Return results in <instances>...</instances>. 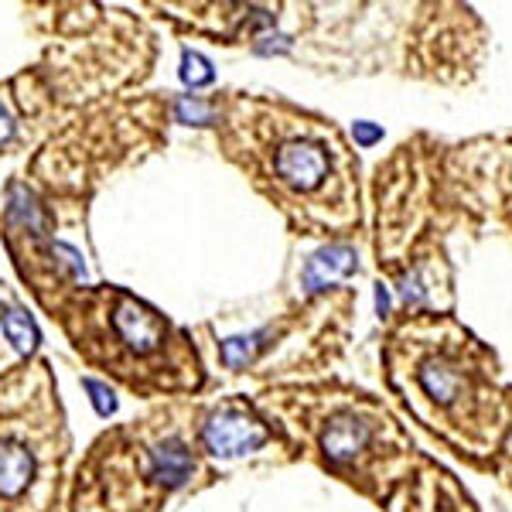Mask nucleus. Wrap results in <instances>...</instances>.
Masks as SVG:
<instances>
[{
	"label": "nucleus",
	"instance_id": "obj_1",
	"mask_svg": "<svg viewBox=\"0 0 512 512\" xmlns=\"http://www.w3.org/2000/svg\"><path fill=\"white\" fill-rule=\"evenodd\" d=\"M76 338V349L86 352L99 366L113 369L130 386H161V390H192L198 386L188 376V362L178 355L185 352V338L171 332V325L158 311L140 304L137 297L123 291H96L86 297V318L82 328H69Z\"/></svg>",
	"mask_w": 512,
	"mask_h": 512
},
{
	"label": "nucleus",
	"instance_id": "obj_2",
	"mask_svg": "<svg viewBox=\"0 0 512 512\" xmlns=\"http://www.w3.org/2000/svg\"><path fill=\"white\" fill-rule=\"evenodd\" d=\"M38 369L21 373L11 396H0V512H48L59 485L65 431L48 373L28 396Z\"/></svg>",
	"mask_w": 512,
	"mask_h": 512
},
{
	"label": "nucleus",
	"instance_id": "obj_3",
	"mask_svg": "<svg viewBox=\"0 0 512 512\" xmlns=\"http://www.w3.org/2000/svg\"><path fill=\"white\" fill-rule=\"evenodd\" d=\"M328 171H332V154L328 144L315 134L301 130V134L277 137L274 151H270V175H274L277 188L291 195H315L325 185Z\"/></svg>",
	"mask_w": 512,
	"mask_h": 512
},
{
	"label": "nucleus",
	"instance_id": "obj_4",
	"mask_svg": "<svg viewBox=\"0 0 512 512\" xmlns=\"http://www.w3.org/2000/svg\"><path fill=\"white\" fill-rule=\"evenodd\" d=\"M267 437V427L236 400L216 407L202 424V444L212 458H243V454L263 448Z\"/></svg>",
	"mask_w": 512,
	"mask_h": 512
},
{
	"label": "nucleus",
	"instance_id": "obj_5",
	"mask_svg": "<svg viewBox=\"0 0 512 512\" xmlns=\"http://www.w3.org/2000/svg\"><path fill=\"white\" fill-rule=\"evenodd\" d=\"M369 441H373V424L362 414H355V410L335 414L321 431V451L335 468L355 465L362 458V451L369 448Z\"/></svg>",
	"mask_w": 512,
	"mask_h": 512
},
{
	"label": "nucleus",
	"instance_id": "obj_6",
	"mask_svg": "<svg viewBox=\"0 0 512 512\" xmlns=\"http://www.w3.org/2000/svg\"><path fill=\"white\" fill-rule=\"evenodd\" d=\"M355 267H359V253H355L349 243L325 246V250H318L308 260V267H304V291L308 294L325 291V287H332L338 280L349 277Z\"/></svg>",
	"mask_w": 512,
	"mask_h": 512
},
{
	"label": "nucleus",
	"instance_id": "obj_7",
	"mask_svg": "<svg viewBox=\"0 0 512 512\" xmlns=\"http://www.w3.org/2000/svg\"><path fill=\"white\" fill-rule=\"evenodd\" d=\"M0 338H4V345H7V362H18L24 355L35 352L38 328L21 308L7 304V308H0Z\"/></svg>",
	"mask_w": 512,
	"mask_h": 512
},
{
	"label": "nucleus",
	"instance_id": "obj_8",
	"mask_svg": "<svg viewBox=\"0 0 512 512\" xmlns=\"http://www.w3.org/2000/svg\"><path fill=\"white\" fill-rule=\"evenodd\" d=\"M417 379H420V390L431 396L434 403H451L461 390V379L454 373V366H448V362H441V359L424 362Z\"/></svg>",
	"mask_w": 512,
	"mask_h": 512
},
{
	"label": "nucleus",
	"instance_id": "obj_9",
	"mask_svg": "<svg viewBox=\"0 0 512 512\" xmlns=\"http://www.w3.org/2000/svg\"><path fill=\"white\" fill-rule=\"evenodd\" d=\"M267 332H256V335H246V338H229V342H222V362H226L229 369H243L253 362L256 349H260V338Z\"/></svg>",
	"mask_w": 512,
	"mask_h": 512
},
{
	"label": "nucleus",
	"instance_id": "obj_10",
	"mask_svg": "<svg viewBox=\"0 0 512 512\" xmlns=\"http://www.w3.org/2000/svg\"><path fill=\"white\" fill-rule=\"evenodd\" d=\"M181 79L188 86H209L212 82V65L202 59L198 52H185L181 55Z\"/></svg>",
	"mask_w": 512,
	"mask_h": 512
},
{
	"label": "nucleus",
	"instance_id": "obj_11",
	"mask_svg": "<svg viewBox=\"0 0 512 512\" xmlns=\"http://www.w3.org/2000/svg\"><path fill=\"white\" fill-rule=\"evenodd\" d=\"M178 117L181 123H212V106H205L202 99L185 96L178 103Z\"/></svg>",
	"mask_w": 512,
	"mask_h": 512
},
{
	"label": "nucleus",
	"instance_id": "obj_12",
	"mask_svg": "<svg viewBox=\"0 0 512 512\" xmlns=\"http://www.w3.org/2000/svg\"><path fill=\"white\" fill-rule=\"evenodd\" d=\"M86 390L93 393V403H96V410H99L103 417H110L113 410H117V400H113V390H110V386L96 383V379H86Z\"/></svg>",
	"mask_w": 512,
	"mask_h": 512
},
{
	"label": "nucleus",
	"instance_id": "obj_13",
	"mask_svg": "<svg viewBox=\"0 0 512 512\" xmlns=\"http://www.w3.org/2000/svg\"><path fill=\"white\" fill-rule=\"evenodd\" d=\"M352 137H355V144L373 147L376 140H383V127H379V123H369V120H359L352 127Z\"/></svg>",
	"mask_w": 512,
	"mask_h": 512
},
{
	"label": "nucleus",
	"instance_id": "obj_14",
	"mask_svg": "<svg viewBox=\"0 0 512 512\" xmlns=\"http://www.w3.org/2000/svg\"><path fill=\"white\" fill-rule=\"evenodd\" d=\"M11 130H14V120H11V113H7V106L0 103V144L11 137Z\"/></svg>",
	"mask_w": 512,
	"mask_h": 512
},
{
	"label": "nucleus",
	"instance_id": "obj_15",
	"mask_svg": "<svg viewBox=\"0 0 512 512\" xmlns=\"http://www.w3.org/2000/svg\"><path fill=\"white\" fill-rule=\"evenodd\" d=\"M376 308H379V315H386V311H390V294H386L383 284H379V291H376Z\"/></svg>",
	"mask_w": 512,
	"mask_h": 512
}]
</instances>
